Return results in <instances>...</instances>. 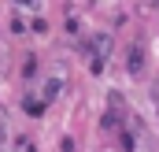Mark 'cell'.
Returning <instances> with one entry per match:
<instances>
[{"instance_id":"cell-1","label":"cell","mask_w":159,"mask_h":152,"mask_svg":"<svg viewBox=\"0 0 159 152\" xmlns=\"http://www.w3.org/2000/svg\"><path fill=\"white\" fill-rule=\"evenodd\" d=\"M26 112H30V115H41V112H44V104H41V100H26Z\"/></svg>"},{"instance_id":"cell-2","label":"cell","mask_w":159,"mask_h":152,"mask_svg":"<svg viewBox=\"0 0 159 152\" xmlns=\"http://www.w3.org/2000/svg\"><path fill=\"white\" fill-rule=\"evenodd\" d=\"M129 71H141V52L133 48V56H129Z\"/></svg>"}]
</instances>
